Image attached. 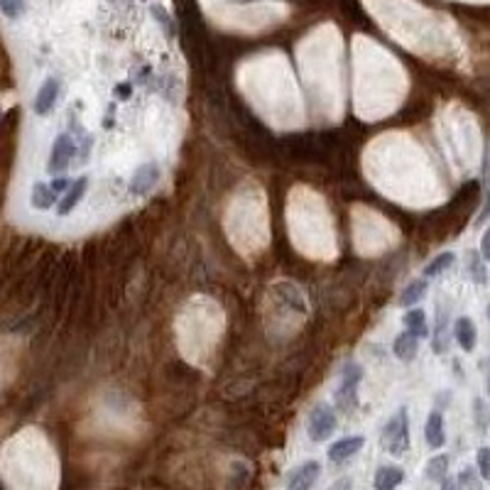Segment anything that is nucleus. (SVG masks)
<instances>
[{
  "label": "nucleus",
  "mask_w": 490,
  "mask_h": 490,
  "mask_svg": "<svg viewBox=\"0 0 490 490\" xmlns=\"http://www.w3.org/2000/svg\"><path fill=\"white\" fill-rule=\"evenodd\" d=\"M380 446L392 456H404L409 451V412L397 407V412L385 422L380 431Z\"/></svg>",
  "instance_id": "obj_1"
},
{
  "label": "nucleus",
  "mask_w": 490,
  "mask_h": 490,
  "mask_svg": "<svg viewBox=\"0 0 490 490\" xmlns=\"http://www.w3.org/2000/svg\"><path fill=\"white\" fill-rule=\"evenodd\" d=\"M363 382V368L358 363H346L343 372H341L338 387L334 392V404L341 412H351L358 404V387Z\"/></svg>",
  "instance_id": "obj_2"
},
{
  "label": "nucleus",
  "mask_w": 490,
  "mask_h": 490,
  "mask_svg": "<svg viewBox=\"0 0 490 490\" xmlns=\"http://www.w3.org/2000/svg\"><path fill=\"white\" fill-rule=\"evenodd\" d=\"M336 427H338V417H336L334 404L317 402L312 407V412L307 414V434H309V439L317 441V444L331 439Z\"/></svg>",
  "instance_id": "obj_3"
},
{
  "label": "nucleus",
  "mask_w": 490,
  "mask_h": 490,
  "mask_svg": "<svg viewBox=\"0 0 490 490\" xmlns=\"http://www.w3.org/2000/svg\"><path fill=\"white\" fill-rule=\"evenodd\" d=\"M76 157V140H74L72 132H59L52 142L50 150V162H47V172L59 177L67 172V167L72 164V159Z\"/></svg>",
  "instance_id": "obj_4"
},
{
  "label": "nucleus",
  "mask_w": 490,
  "mask_h": 490,
  "mask_svg": "<svg viewBox=\"0 0 490 490\" xmlns=\"http://www.w3.org/2000/svg\"><path fill=\"white\" fill-rule=\"evenodd\" d=\"M321 476V463L319 461H304L297 468L287 473V490H312Z\"/></svg>",
  "instance_id": "obj_5"
},
{
  "label": "nucleus",
  "mask_w": 490,
  "mask_h": 490,
  "mask_svg": "<svg viewBox=\"0 0 490 490\" xmlns=\"http://www.w3.org/2000/svg\"><path fill=\"white\" fill-rule=\"evenodd\" d=\"M59 93H62V81L57 76H50L40 86L35 101H32V110H35V115H40V118L50 115L52 110H55L57 101H59Z\"/></svg>",
  "instance_id": "obj_6"
},
{
  "label": "nucleus",
  "mask_w": 490,
  "mask_h": 490,
  "mask_svg": "<svg viewBox=\"0 0 490 490\" xmlns=\"http://www.w3.org/2000/svg\"><path fill=\"white\" fill-rule=\"evenodd\" d=\"M159 182V167L154 162H145L135 169V174L130 177V184H127V191L132 196H145L157 186Z\"/></svg>",
  "instance_id": "obj_7"
},
{
  "label": "nucleus",
  "mask_w": 490,
  "mask_h": 490,
  "mask_svg": "<svg viewBox=\"0 0 490 490\" xmlns=\"http://www.w3.org/2000/svg\"><path fill=\"white\" fill-rule=\"evenodd\" d=\"M365 446V436H346V439H338L329 446V461L331 463H343L348 459H353L360 449Z\"/></svg>",
  "instance_id": "obj_8"
},
{
  "label": "nucleus",
  "mask_w": 490,
  "mask_h": 490,
  "mask_svg": "<svg viewBox=\"0 0 490 490\" xmlns=\"http://www.w3.org/2000/svg\"><path fill=\"white\" fill-rule=\"evenodd\" d=\"M86 189H89V177H86V174H81L79 179H74L72 186L64 191V196L59 199V204H57V214H59V216H69V214H72V211L79 206V201L86 196Z\"/></svg>",
  "instance_id": "obj_9"
},
{
  "label": "nucleus",
  "mask_w": 490,
  "mask_h": 490,
  "mask_svg": "<svg viewBox=\"0 0 490 490\" xmlns=\"http://www.w3.org/2000/svg\"><path fill=\"white\" fill-rule=\"evenodd\" d=\"M454 338L456 343H459L461 351H466V353H471L473 348H476L478 343V329L476 324H473L471 317H459L454 324Z\"/></svg>",
  "instance_id": "obj_10"
},
{
  "label": "nucleus",
  "mask_w": 490,
  "mask_h": 490,
  "mask_svg": "<svg viewBox=\"0 0 490 490\" xmlns=\"http://www.w3.org/2000/svg\"><path fill=\"white\" fill-rule=\"evenodd\" d=\"M424 439L429 449H441L446 444V429H444V414L439 409H431L427 424H424Z\"/></svg>",
  "instance_id": "obj_11"
},
{
  "label": "nucleus",
  "mask_w": 490,
  "mask_h": 490,
  "mask_svg": "<svg viewBox=\"0 0 490 490\" xmlns=\"http://www.w3.org/2000/svg\"><path fill=\"white\" fill-rule=\"evenodd\" d=\"M404 483V471L399 466H380L372 476L375 490H397Z\"/></svg>",
  "instance_id": "obj_12"
},
{
  "label": "nucleus",
  "mask_w": 490,
  "mask_h": 490,
  "mask_svg": "<svg viewBox=\"0 0 490 490\" xmlns=\"http://www.w3.org/2000/svg\"><path fill=\"white\" fill-rule=\"evenodd\" d=\"M30 204H32V209H37V211H50L52 206L59 204V196L52 191L50 184L37 182L30 191Z\"/></svg>",
  "instance_id": "obj_13"
},
{
  "label": "nucleus",
  "mask_w": 490,
  "mask_h": 490,
  "mask_svg": "<svg viewBox=\"0 0 490 490\" xmlns=\"http://www.w3.org/2000/svg\"><path fill=\"white\" fill-rule=\"evenodd\" d=\"M392 353H395L399 360L409 363V360H414V358H417V353H419V338L412 336L409 331L397 334L395 343H392Z\"/></svg>",
  "instance_id": "obj_14"
},
{
  "label": "nucleus",
  "mask_w": 490,
  "mask_h": 490,
  "mask_svg": "<svg viewBox=\"0 0 490 490\" xmlns=\"http://www.w3.org/2000/svg\"><path fill=\"white\" fill-rule=\"evenodd\" d=\"M402 321H404V331H409L412 336H417V338L429 336V321H427L424 309H409V312L404 314Z\"/></svg>",
  "instance_id": "obj_15"
},
{
  "label": "nucleus",
  "mask_w": 490,
  "mask_h": 490,
  "mask_svg": "<svg viewBox=\"0 0 490 490\" xmlns=\"http://www.w3.org/2000/svg\"><path fill=\"white\" fill-rule=\"evenodd\" d=\"M427 290H429V282L424 280V277H422V280H412V282H409V285L402 290V295H399V304H402V307H412V309H414V304H419V302L424 300Z\"/></svg>",
  "instance_id": "obj_16"
},
{
  "label": "nucleus",
  "mask_w": 490,
  "mask_h": 490,
  "mask_svg": "<svg viewBox=\"0 0 490 490\" xmlns=\"http://www.w3.org/2000/svg\"><path fill=\"white\" fill-rule=\"evenodd\" d=\"M454 263H456V255H454V253H439L434 260H429V263L424 265V270H422L424 280H429V277L444 275L449 268H454Z\"/></svg>",
  "instance_id": "obj_17"
},
{
  "label": "nucleus",
  "mask_w": 490,
  "mask_h": 490,
  "mask_svg": "<svg viewBox=\"0 0 490 490\" xmlns=\"http://www.w3.org/2000/svg\"><path fill=\"white\" fill-rule=\"evenodd\" d=\"M424 473H427L429 481L441 483L446 476H449V456H446V454L431 456L429 463H427V468H424Z\"/></svg>",
  "instance_id": "obj_18"
},
{
  "label": "nucleus",
  "mask_w": 490,
  "mask_h": 490,
  "mask_svg": "<svg viewBox=\"0 0 490 490\" xmlns=\"http://www.w3.org/2000/svg\"><path fill=\"white\" fill-rule=\"evenodd\" d=\"M456 488L459 490H483L478 471H473V468H463V471L459 473V478H456Z\"/></svg>",
  "instance_id": "obj_19"
},
{
  "label": "nucleus",
  "mask_w": 490,
  "mask_h": 490,
  "mask_svg": "<svg viewBox=\"0 0 490 490\" xmlns=\"http://www.w3.org/2000/svg\"><path fill=\"white\" fill-rule=\"evenodd\" d=\"M28 10V0H0V13L8 20H20Z\"/></svg>",
  "instance_id": "obj_20"
},
{
  "label": "nucleus",
  "mask_w": 490,
  "mask_h": 490,
  "mask_svg": "<svg viewBox=\"0 0 490 490\" xmlns=\"http://www.w3.org/2000/svg\"><path fill=\"white\" fill-rule=\"evenodd\" d=\"M468 270H471L473 282H476V285H486V282H488V275H486V268H483L481 253H471V260H468Z\"/></svg>",
  "instance_id": "obj_21"
},
{
  "label": "nucleus",
  "mask_w": 490,
  "mask_h": 490,
  "mask_svg": "<svg viewBox=\"0 0 490 490\" xmlns=\"http://www.w3.org/2000/svg\"><path fill=\"white\" fill-rule=\"evenodd\" d=\"M476 463H478V476H481V481H490V446H481V449H478Z\"/></svg>",
  "instance_id": "obj_22"
},
{
  "label": "nucleus",
  "mask_w": 490,
  "mask_h": 490,
  "mask_svg": "<svg viewBox=\"0 0 490 490\" xmlns=\"http://www.w3.org/2000/svg\"><path fill=\"white\" fill-rule=\"evenodd\" d=\"M152 13H154V18H157V23L162 25V30L167 32V35H174V23L167 15V10H164L162 5H152Z\"/></svg>",
  "instance_id": "obj_23"
},
{
  "label": "nucleus",
  "mask_w": 490,
  "mask_h": 490,
  "mask_svg": "<svg viewBox=\"0 0 490 490\" xmlns=\"http://www.w3.org/2000/svg\"><path fill=\"white\" fill-rule=\"evenodd\" d=\"M50 186H52V191H55V194L62 199V191H67L69 186H72V179H67V177H62V174H59V177H57V179H52V184H50Z\"/></svg>",
  "instance_id": "obj_24"
},
{
  "label": "nucleus",
  "mask_w": 490,
  "mask_h": 490,
  "mask_svg": "<svg viewBox=\"0 0 490 490\" xmlns=\"http://www.w3.org/2000/svg\"><path fill=\"white\" fill-rule=\"evenodd\" d=\"M481 258L490 263V228L483 233V241H481Z\"/></svg>",
  "instance_id": "obj_25"
},
{
  "label": "nucleus",
  "mask_w": 490,
  "mask_h": 490,
  "mask_svg": "<svg viewBox=\"0 0 490 490\" xmlns=\"http://www.w3.org/2000/svg\"><path fill=\"white\" fill-rule=\"evenodd\" d=\"M329 490H353V478H348V476H346V478H338V481L334 483V486L329 488Z\"/></svg>",
  "instance_id": "obj_26"
},
{
  "label": "nucleus",
  "mask_w": 490,
  "mask_h": 490,
  "mask_svg": "<svg viewBox=\"0 0 490 490\" xmlns=\"http://www.w3.org/2000/svg\"><path fill=\"white\" fill-rule=\"evenodd\" d=\"M490 218V194H488V199H486V206H483V211H481V216H478V221H488Z\"/></svg>",
  "instance_id": "obj_27"
},
{
  "label": "nucleus",
  "mask_w": 490,
  "mask_h": 490,
  "mask_svg": "<svg viewBox=\"0 0 490 490\" xmlns=\"http://www.w3.org/2000/svg\"><path fill=\"white\" fill-rule=\"evenodd\" d=\"M441 490H459V488H456V481H454V478L446 476L444 481H441Z\"/></svg>",
  "instance_id": "obj_28"
},
{
  "label": "nucleus",
  "mask_w": 490,
  "mask_h": 490,
  "mask_svg": "<svg viewBox=\"0 0 490 490\" xmlns=\"http://www.w3.org/2000/svg\"><path fill=\"white\" fill-rule=\"evenodd\" d=\"M488 395H490V360H488Z\"/></svg>",
  "instance_id": "obj_29"
},
{
  "label": "nucleus",
  "mask_w": 490,
  "mask_h": 490,
  "mask_svg": "<svg viewBox=\"0 0 490 490\" xmlns=\"http://www.w3.org/2000/svg\"><path fill=\"white\" fill-rule=\"evenodd\" d=\"M488 319H490V304H488Z\"/></svg>",
  "instance_id": "obj_30"
}]
</instances>
